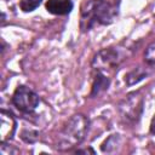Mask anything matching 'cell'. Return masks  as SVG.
Segmentation results:
<instances>
[{
    "mask_svg": "<svg viewBox=\"0 0 155 155\" xmlns=\"http://www.w3.org/2000/svg\"><path fill=\"white\" fill-rule=\"evenodd\" d=\"M46 10L52 15H68L73 10V1L71 0H47L46 1Z\"/></svg>",
    "mask_w": 155,
    "mask_h": 155,
    "instance_id": "cell-7",
    "label": "cell"
},
{
    "mask_svg": "<svg viewBox=\"0 0 155 155\" xmlns=\"http://www.w3.org/2000/svg\"><path fill=\"white\" fill-rule=\"evenodd\" d=\"M16 120L13 115L10 111L1 110L0 111V134H1V142L12 138L15 130H16Z\"/></svg>",
    "mask_w": 155,
    "mask_h": 155,
    "instance_id": "cell-6",
    "label": "cell"
},
{
    "mask_svg": "<svg viewBox=\"0 0 155 155\" xmlns=\"http://www.w3.org/2000/svg\"><path fill=\"white\" fill-rule=\"evenodd\" d=\"M150 132H151V134L155 136V115L153 116L151 122H150Z\"/></svg>",
    "mask_w": 155,
    "mask_h": 155,
    "instance_id": "cell-11",
    "label": "cell"
},
{
    "mask_svg": "<svg viewBox=\"0 0 155 155\" xmlns=\"http://www.w3.org/2000/svg\"><path fill=\"white\" fill-rule=\"evenodd\" d=\"M76 153H78V154H81V153H85V154H86V153H91V154H94V151H93L91 148H88V149H84V150H78Z\"/></svg>",
    "mask_w": 155,
    "mask_h": 155,
    "instance_id": "cell-12",
    "label": "cell"
},
{
    "mask_svg": "<svg viewBox=\"0 0 155 155\" xmlns=\"http://www.w3.org/2000/svg\"><path fill=\"white\" fill-rule=\"evenodd\" d=\"M108 86H109V79L105 76V74H103L101 71H97L96 76H94V80H93L91 96L99 94L101 92L105 91L108 88Z\"/></svg>",
    "mask_w": 155,
    "mask_h": 155,
    "instance_id": "cell-8",
    "label": "cell"
},
{
    "mask_svg": "<svg viewBox=\"0 0 155 155\" xmlns=\"http://www.w3.org/2000/svg\"><path fill=\"white\" fill-rule=\"evenodd\" d=\"M142 107H143V99H142V97L138 93H131L121 103L120 110L122 113V116L126 117L127 120L137 121L138 117L140 116Z\"/></svg>",
    "mask_w": 155,
    "mask_h": 155,
    "instance_id": "cell-5",
    "label": "cell"
},
{
    "mask_svg": "<svg viewBox=\"0 0 155 155\" xmlns=\"http://www.w3.org/2000/svg\"><path fill=\"white\" fill-rule=\"evenodd\" d=\"M121 59L122 58H120L119 51L113 47H109V48H104V50L99 51L94 56V58L92 61V67L94 68V70L103 73L104 69L110 70V69L116 68Z\"/></svg>",
    "mask_w": 155,
    "mask_h": 155,
    "instance_id": "cell-4",
    "label": "cell"
},
{
    "mask_svg": "<svg viewBox=\"0 0 155 155\" xmlns=\"http://www.w3.org/2000/svg\"><path fill=\"white\" fill-rule=\"evenodd\" d=\"M116 13L117 8L114 4L107 0H90L81 7L80 25L84 30H88L94 24H109Z\"/></svg>",
    "mask_w": 155,
    "mask_h": 155,
    "instance_id": "cell-1",
    "label": "cell"
},
{
    "mask_svg": "<svg viewBox=\"0 0 155 155\" xmlns=\"http://www.w3.org/2000/svg\"><path fill=\"white\" fill-rule=\"evenodd\" d=\"M144 61L148 65H155V40L148 45L144 51Z\"/></svg>",
    "mask_w": 155,
    "mask_h": 155,
    "instance_id": "cell-9",
    "label": "cell"
},
{
    "mask_svg": "<svg viewBox=\"0 0 155 155\" xmlns=\"http://www.w3.org/2000/svg\"><path fill=\"white\" fill-rule=\"evenodd\" d=\"M87 130H88V120L84 115L76 114L71 116L67 121L59 134V140H58L59 145H57V148L62 150H67L80 144L85 138Z\"/></svg>",
    "mask_w": 155,
    "mask_h": 155,
    "instance_id": "cell-2",
    "label": "cell"
},
{
    "mask_svg": "<svg viewBox=\"0 0 155 155\" xmlns=\"http://www.w3.org/2000/svg\"><path fill=\"white\" fill-rule=\"evenodd\" d=\"M39 96L27 86H18L12 96L15 107L24 113H31L39 105Z\"/></svg>",
    "mask_w": 155,
    "mask_h": 155,
    "instance_id": "cell-3",
    "label": "cell"
},
{
    "mask_svg": "<svg viewBox=\"0 0 155 155\" xmlns=\"http://www.w3.org/2000/svg\"><path fill=\"white\" fill-rule=\"evenodd\" d=\"M40 4H41V0H21L19 7L24 12H30V11H34Z\"/></svg>",
    "mask_w": 155,
    "mask_h": 155,
    "instance_id": "cell-10",
    "label": "cell"
}]
</instances>
